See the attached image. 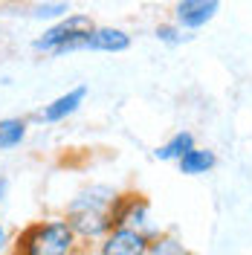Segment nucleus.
I'll use <instances>...</instances> for the list:
<instances>
[{
	"instance_id": "f257e3e1",
	"label": "nucleus",
	"mask_w": 252,
	"mask_h": 255,
	"mask_svg": "<svg viewBox=\"0 0 252 255\" xmlns=\"http://www.w3.org/2000/svg\"><path fill=\"white\" fill-rule=\"evenodd\" d=\"M119 191L105 183H90L64 206V218L73 226L81 244H99L113 229V206Z\"/></svg>"
},
{
	"instance_id": "dca6fc26",
	"label": "nucleus",
	"mask_w": 252,
	"mask_h": 255,
	"mask_svg": "<svg viewBox=\"0 0 252 255\" xmlns=\"http://www.w3.org/2000/svg\"><path fill=\"white\" fill-rule=\"evenodd\" d=\"M9 197V177L6 174H0V203Z\"/></svg>"
},
{
	"instance_id": "423d86ee",
	"label": "nucleus",
	"mask_w": 252,
	"mask_h": 255,
	"mask_svg": "<svg viewBox=\"0 0 252 255\" xmlns=\"http://www.w3.org/2000/svg\"><path fill=\"white\" fill-rule=\"evenodd\" d=\"M87 102V84H76V87H70L67 93L55 96L52 102H47L41 111H38V122H44V125H58V122H67L70 116H76L81 111V105Z\"/></svg>"
},
{
	"instance_id": "7ed1b4c3",
	"label": "nucleus",
	"mask_w": 252,
	"mask_h": 255,
	"mask_svg": "<svg viewBox=\"0 0 252 255\" xmlns=\"http://www.w3.org/2000/svg\"><path fill=\"white\" fill-rule=\"evenodd\" d=\"M96 23L84 12H70L67 17L55 20L32 38V52L38 55H70L87 49V35Z\"/></svg>"
},
{
	"instance_id": "9b49d317",
	"label": "nucleus",
	"mask_w": 252,
	"mask_h": 255,
	"mask_svg": "<svg viewBox=\"0 0 252 255\" xmlns=\"http://www.w3.org/2000/svg\"><path fill=\"white\" fill-rule=\"evenodd\" d=\"M26 136H29V119H23V116H3L0 119V154L20 148L26 142Z\"/></svg>"
},
{
	"instance_id": "f03ea898",
	"label": "nucleus",
	"mask_w": 252,
	"mask_h": 255,
	"mask_svg": "<svg viewBox=\"0 0 252 255\" xmlns=\"http://www.w3.org/2000/svg\"><path fill=\"white\" fill-rule=\"evenodd\" d=\"M84 244L67 218H41L26 223L9 244V255H81Z\"/></svg>"
},
{
	"instance_id": "6e6552de",
	"label": "nucleus",
	"mask_w": 252,
	"mask_h": 255,
	"mask_svg": "<svg viewBox=\"0 0 252 255\" xmlns=\"http://www.w3.org/2000/svg\"><path fill=\"white\" fill-rule=\"evenodd\" d=\"M133 44L130 32L122 29V26H99L96 23L90 35H87V49L90 52H108V55H119V52H127Z\"/></svg>"
},
{
	"instance_id": "39448f33",
	"label": "nucleus",
	"mask_w": 252,
	"mask_h": 255,
	"mask_svg": "<svg viewBox=\"0 0 252 255\" xmlns=\"http://www.w3.org/2000/svg\"><path fill=\"white\" fill-rule=\"evenodd\" d=\"M221 12V0H177L174 3L171 20L180 23L186 32H197L209 26Z\"/></svg>"
},
{
	"instance_id": "0eeeda50",
	"label": "nucleus",
	"mask_w": 252,
	"mask_h": 255,
	"mask_svg": "<svg viewBox=\"0 0 252 255\" xmlns=\"http://www.w3.org/2000/svg\"><path fill=\"white\" fill-rule=\"evenodd\" d=\"M151 247V238L133 232V229H119L113 226L105 238L96 244V255H145Z\"/></svg>"
},
{
	"instance_id": "20e7f679",
	"label": "nucleus",
	"mask_w": 252,
	"mask_h": 255,
	"mask_svg": "<svg viewBox=\"0 0 252 255\" xmlns=\"http://www.w3.org/2000/svg\"><path fill=\"white\" fill-rule=\"evenodd\" d=\"M113 226L133 229V232H142L148 238H157L159 235V226L154 223L151 203L139 191H119L116 206H113Z\"/></svg>"
},
{
	"instance_id": "a211bd4d",
	"label": "nucleus",
	"mask_w": 252,
	"mask_h": 255,
	"mask_svg": "<svg viewBox=\"0 0 252 255\" xmlns=\"http://www.w3.org/2000/svg\"><path fill=\"white\" fill-rule=\"evenodd\" d=\"M0 3H3V0H0Z\"/></svg>"
},
{
	"instance_id": "f8f14e48",
	"label": "nucleus",
	"mask_w": 252,
	"mask_h": 255,
	"mask_svg": "<svg viewBox=\"0 0 252 255\" xmlns=\"http://www.w3.org/2000/svg\"><path fill=\"white\" fill-rule=\"evenodd\" d=\"M194 145L197 142H194V133H191V130H177V133H171L162 145H157L154 157H157L159 162H177V159L183 157L186 151H191Z\"/></svg>"
},
{
	"instance_id": "6ab92c4d",
	"label": "nucleus",
	"mask_w": 252,
	"mask_h": 255,
	"mask_svg": "<svg viewBox=\"0 0 252 255\" xmlns=\"http://www.w3.org/2000/svg\"><path fill=\"white\" fill-rule=\"evenodd\" d=\"M145 255H148V253H145Z\"/></svg>"
},
{
	"instance_id": "9d476101",
	"label": "nucleus",
	"mask_w": 252,
	"mask_h": 255,
	"mask_svg": "<svg viewBox=\"0 0 252 255\" xmlns=\"http://www.w3.org/2000/svg\"><path fill=\"white\" fill-rule=\"evenodd\" d=\"M73 12V6H70V0H32L29 6H26V17L35 20V23H55V20H61Z\"/></svg>"
},
{
	"instance_id": "f3484780",
	"label": "nucleus",
	"mask_w": 252,
	"mask_h": 255,
	"mask_svg": "<svg viewBox=\"0 0 252 255\" xmlns=\"http://www.w3.org/2000/svg\"><path fill=\"white\" fill-rule=\"evenodd\" d=\"M0 174H3V159H0Z\"/></svg>"
},
{
	"instance_id": "1a4fd4ad",
	"label": "nucleus",
	"mask_w": 252,
	"mask_h": 255,
	"mask_svg": "<svg viewBox=\"0 0 252 255\" xmlns=\"http://www.w3.org/2000/svg\"><path fill=\"white\" fill-rule=\"evenodd\" d=\"M215 165H218L215 151H212V148H200V145H194L191 151H186L183 157L177 159L180 174H186V177H203V174H209Z\"/></svg>"
},
{
	"instance_id": "4468645a",
	"label": "nucleus",
	"mask_w": 252,
	"mask_h": 255,
	"mask_svg": "<svg viewBox=\"0 0 252 255\" xmlns=\"http://www.w3.org/2000/svg\"><path fill=\"white\" fill-rule=\"evenodd\" d=\"M148 255H191L186 250V244L171 235V232H159L157 238H151V247H148Z\"/></svg>"
},
{
	"instance_id": "2eb2a0df",
	"label": "nucleus",
	"mask_w": 252,
	"mask_h": 255,
	"mask_svg": "<svg viewBox=\"0 0 252 255\" xmlns=\"http://www.w3.org/2000/svg\"><path fill=\"white\" fill-rule=\"evenodd\" d=\"M9 244H12V241H9V232H6V223L0 221V253H3Z\"/></svg>"
},
{
	"instance_id": "ddd939ff",
	"label": "nucleus",
	"mask_w": 252,
	"mask_h": 255,
	"mask_svg": "<svg viewBox=\"0 0 252 255\" xmlns=\"http://www.w3.org/2000/svg\"><path fill=\"white\" fill-rule=\"evenodd\" d=\"M154 38H157L162 47H171L174 49V47H183L191 35L183 29L180 23H174V20H162V23H157V26H154Z\"/></svg>"
}]
</instances>
